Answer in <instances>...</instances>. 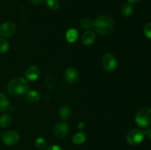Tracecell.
Here are the masks:
<instances>
[{"label": "cell", "instance_id": "23", "mask_svg": "<svg viewBox=\"0 0 151 150\" xmlns=\"http://www.w3.org/2000/svg\"><path fill=\"white\" fill-rule=\"evenodd\" d=\"M144 34L148 39H151V23L145 25L144 28Z\"/></svg>", "mask_w": 151, "mask_h": 150}, {"label": "cell", "instance_id": "10", "mask_svg": "<svg viewBox=\"0 0 151 150\" xmlns=\"http://www.w3.org/2000/svg\"><path fill=\"white\" fill-rule=\"evenodd\" d=\"M40 75V71L36 66H30L25 71V76L27 79L31 82L37 80Z\"/></svg>", "mask_w": 151, "mask_h": 150}, {"label": "cell", "instance_id": "18", "mask_svg": "<svg viewBox=\"0 0 151 150\" xmlns=\"http://www.w3.org/2000/svg\"><path fill=\"white\" fill-rule=\"evenodd\" d=\"M133 11H134V8H133L132 4H130V3L125 4L121 9V13L125 17H128V16H131L133 13Z\"/></svg>", "mask_w": 151, "mask_h": 150}, {"label": "cell", "instance_id": "29", "mask_svg": "<svg viewBox=\"0 0 151 150\" xmlns=\"http://www.w3.org/2000/svg\"><path fill=\"white\" fill-rule=\"evenodd\" d=\"M1 136H2V133H1V132L0 131V137H1Z\"/></svg>", "mask_w": 151, "mask_h": 150}, {"label": "cell", "instance_id": "2", "mask_svg": "<svg viewBox=\"0 0 151 150\" xmlns=\"http://www.w3.org/2000/svg\"><path fill=\"white\" fill-rule=\"evenodd\" d=\"M29 85L26 79L22 77H16L8 84L7 91L13 96H20L28 91Z\"/></svg>", "mask_w": 151, "mask_h": 150}, {"label": "cell", "instance_id": "17", "mask_svg": "<svg viewBox=\"0 0 151 150\" xmlns=\"http://www.w3.org/2000/svg\"><path fill=\"white\" fill-rule=\"evenodd\" d=\"M86 139V136L85 133L83 132H79L74 135L73 138H72V141L75 144L79 145V144L85 142Z\"/></svg>", "mask_w": 151, "mask_h": 150}, {"label": "cell", "instance_id": "7", "mask_svg": "<svg viewBox=\"0 0 151 150\" xmlns=\"http://www.w3.org/2000/svg\"><path fill=\"white\" fill-rule=\"evenodd\" d=\"M54 134L59 139L65 138L69 132V126L66 122L59 121L54 126Z\"/></svg>", "mask_w": 151, "mask_h": 150}, {"label": "cell", "instance_id": "12", "mask_svg": "<svg viewBox=\"0 0 151 150\" xmlns=\"http://www.w3.org/2000/svg\"><path fill=\"white\" fill-rule=\"evenodd\" d=\"M10 109V103L7 96L0 93V112H5Z\"/></svg>", "mask_w": 151, "mask_h": 150}, {"label": "cell", "instance_id": "28", "mask_svg": "<svg viewBox=\"0 0 151 150\" xmlns=\"http://www.w3.org/2000/svg\"><path fill=\"white\" fill-rule=\"evenodd\" d=\"M141 0H128V3H130V4H137V3L139 2Z\"/></svg>", "mask_w": 151, "mask_h": 150}, {"label": "cell", "instance_id": "24", "mask_svg": "<svg viewBox=\"0 0 151 150\" xmlns=\"http://www.w3.org/2000/svg\"><path fill=\"white\" fill-rule=\"evenodd\" d=\"M46 150H63L61 147L59 146L58 145H52L50 146L47 147Z\"/></svg>", "mask_w": 151, "mask_h": 150}, {"label": "cell", "instance_id": "26", "mask_svg": "<svg viewBox=\"0 0 151 150\" xmlns=\"http://www.w3.org/2000/svg\"><path fill=\"white\" fill-rule=\"evenodd\" d=\"M144 135H146L151 140V129H147L144 132Z\"/></svg>", "mask_w": 151, "mask_h": 150}, {"label": "cell", "instance_id": "15", "mask_svg": "<svg viewBox=\"0 0 151 150\" xmlns=\"http://www.w3.org/2000/svg\"><path fill=\"white\" fill-rule=\"evenodd\" d=\"M78 38V32L75 29H70L66 34V38L69 43H74Z\"/></svg>", "mask_w": 151, "mask_h": 150}, {"label": "cell", "instance_id": "22", "mask_svg": "<svg viewBox=\"0 0 151 150\" xmlns=\"http://www.w3.org/2000/svg\"><path fill=\"white\" fill-rule=\"evenodd\" d=\"M47 4L51 10H57L59 7V0H46Z\"/></svg>", "mask_w": 151, "mask_h": 150}, {"label": "cell", "instance_id": "25", "mask_svg": "<svg viewBox=\"0 0 151 150\" xmlns=\"http://www.w3.org/2000/svg\"><path fill=\"white\" fill-rule=\"evenodd\" d=\"M85 126H86V124L84 122H83V121L79 122V124H78V129H79L81 131L83 130V129L85 128Z\"/></svg>", "mask_w": 151, "mask_h": 150}, {"label": "cell", "instance_id": "19", "mask_svg": "<svg viewBox=\"0 0 151 150\" xmlns=\"http://www.w3.org/2000/svg\"><path fill=\"white\" fill-rule=\"evenodd\" d=\"M10 48L9 42L3 38H0V53L7 52Z\"/></svg>", "mask_w": 151, "mask_h": 150}, {"label": "cell", "instance_id": "8", "mask_svg": "<svg viewBox=\"0 0 151 150\" xmlns=\"http://www.w3.org/2000/svg\"><path fill=\"white\" fill-rule=\"evenodd\" d=\"M16 26L13 22L4 21L0 24V35L3 37H10L15 34Z\"/></svg>", "mask_w": 151, "mask_h": 150}, {"label": "cell", "instance_id": "5", "mask_svg": "<svg viewBox=\"0 0 151 150\" xmlns=\"http://www.w3.org/2000/svg\"><path fill=\"white\" fill-rule=\"evenodd\" d=\"M103 66L107 71H113L117 67V60L114 54L106 53L103 57Z\"/></svg>", "mask_w": 151, "mask_h": 150}, {"label": "cell", "instance_id": "6", "mask_svg": "<svg viewBox=\"0 0 151 150\" xmlns=\"http://www.w3.org/2000/svg\"><path fill=\"white\" fill-rule=\"evenodd\" d=\"M20 139L19 133L14 130H9L2 134V142L7 146H13L17 144Z\"/></svg>", "mask_w": 151, "mask_h": 150}, {"label": "cell", "instance_id": "20", "mask_svg": "<svg viewBox=\"0 0 151 150\" xmlns=\"http://www.w3.org/2000/svg\"><path fill=\"white\" fill-rule=\"evenodd\" d=\"M35 146L40 150H44L47 148V141L41 137L38 138L35 141Z\"/></svg>", "mask_w": 151, "mask_h": 150}, {"label": "cell", "instance_id": "14", "mask_svg": "<svg viewBox=\"0 0 151 150\" xmlns=\"http://www.w3.org/2000/svg\"><path fill=\"white\" fill-rule=\"evenodd\" d=\"M13 121V118L11 115L6 113V114L2 115L0 117V126L3 128H7L10 126Z\"/></svg>", "mask_w": 151, "mask_h": 150}, {"label": "cell", "instance_id": "9", "mask_svg": "<svg viewBox=\"0 0 151 150\" xmlns=\"http://www.w3.org/2000/svg\"><path fill=\"white\" fill-rule=\"evenodd\" d=\"M64 77L69 84H74L79 79V73L75 68H69L65 71Z\"/></svg>", "mask_w": 151, "mask_h": 150}, {"label": "cell", "instance_id": "13", "mask_svg": "<svg viewBox=\"0 0 151 150\" xmlns=\"http://www.w3.org/2000/svg\"><path fill=\"white\" fill-rule=\"evenodd\" d=\"M59 116L60 119H63V121L68 120L72 116V110L70 107L68 106H63L60 107L59 110Z\"/></svg>", "mask_w": 151, "mask_h": 150}, {"label": "cell", "instance_id": "27", "mask_svg": "<svg viewBox=\"0 0 151 150\" xmlns=\"http://www.w3.org/2000/svg\"><path fill=\"white\" fill-rule=\"evenodd\" d=\"M31 2H32L33 4H41L44 1V0H30Z\"/></svg>", "mask_w": 151, "mask_h": 150}, {"label": "cell", "instance_id": "3", "mask_svg": "<svg viewBox=\"0 0 151 150\" xmlns=\"http://www.w3.org/2000/svg\"><path fill=\"white\" fill-rule=\"evenodd\" d=\"M135 121L139 127L146 128L151 125V108L144 107L137 113Z\"/></svg>", "mask_w": 151, "mask_h": 150}, {"label": "cell", "instance_id": "1", "mask_svg": "<svg viewBox=\"0 0 151 150\" xmlns=\"http://www.w3.org/2000/svg\"><path fill=\"white\" fill-rule=\"evenodd\" d=\"M94 29L100 35H108L114 29L113 19L108 16H99L94 22Z\"/></svg>", "mask_w": 151, "mask_h": 150}, {"label": "cell", "instance_id": "4", "mask_svg": "<svg viewBox=\"0 0 151 150\" xmlns=\"http://www.w3.org/2000/svg\"><path fill=\"white\" fill-rule=\"evenodd\" d=\"M144 139V132L139 129H131L127 134V142L131 145L139 144Z\"/></svg>", "mask_w": 151, "mask_h": 150}, {"label": "cell", "instance_id": "21", "mask_svg": "<svg viewBox=\"0 0 151 150\" xmlns=\"http://www.w3.org/2000/svg\"><path fill=\"white\" fill-rule=\"evenodd\" d=\"M93 24L94 23H93L92 20L88 18H84L81 21V26L83 29H90L93 26Z\"/></svg>", "mask_w": 151, "mask_h": 150}, {"label": "cell", "instance_id": "16", "mask_svg": "<svg viewBox=\"0 0 151 150\" xmlns=\"http://www.w3.org/2000/svg\"><path fill=\"white\" fill-rule=\"evenodd\" d=\"M26 97L31 102H36L39 100L40 95L38 91H35V90H31L26 93Z\"/></svg>", "mask_w": 151, "mask_h": 150}, {"label": "cell", "instance_id": "11", "mask_svg": "<svg viewBox=\"0 0 151 150\" xmlns=\"http://www.w3.org/2000/svg\"><path fill=\"white\" fill-rule=\"evenodd\" d=\"M82 42L84 45L90 46L95 41L96 34L92 30H88L82 35Z\"/></svg>", "mask_w": 151, "mask_h": 150}]
</instances>
